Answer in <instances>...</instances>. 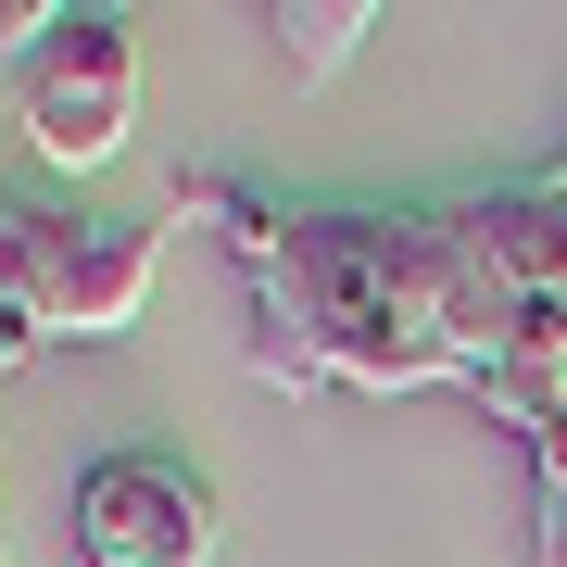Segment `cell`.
Wrapping results in <instances>:
<instances>
[{"instance_id": "cell-8", "label": "cell", "mask_w": 567, "mask_h": 567, "mask_svg": "<svg viewBox=\"0 0 567 567\" xmlns=\"http://www.w3.org/2000/svg\"><path fill=\"white\" fill-rule=\"evenodd\" d=\"M51 25H63L51 0H0V89H13L25 63H39V39H51Z\"/></svg>"}, {"instance_id": "cell-4", "label": "cell", "mask_w": 567, "mask_h": 567, "mask_svg": "<svg viewBox=\"0 0 567 567\" xmlns=\"http://www.w3.org/2000/svg\"><path fill=\"white\" fill-rule=\"evenodd\" d=\"M89 567H215V480L189 454H102L76 480Z\"/></svg>"}, {"instance_id": "cell-2", "label": "cell", "mask_w": 567, "mask_h": 567, "mask_svg": "<svg viewBox=\"0 0 567 567\" xmlns=\"http://www.w3.org/2000/svg\"><path fill=\"white\" fill-rule=\"evenodd\" d=\"M164 227L89 203H0V316L25 341H126L152 303Z\"/></svg>"}, {"instance_id": "cell-3", "label": "cell", "mask_w": 567, "mask_h": 567, "mask_svg": "<svg viewBox=\"0 0 567 567\" xmlns=\"http://www.w3.org/2000/svg\"><path fill=\"white\" fill-rule=\"evenodd\" d=\"M13 114H25V140H39L63 177L114 164L126 114H140V39H126V13H63L39 39V63L13 76Z\"/></svg>"}, {"instance_id": "cell-1", "label": "cell", "mask_w": 567, "mask_h": 567, "mask_svg": "<svg viewBox=\"0 0 567 567\" xmlns=\"http://www.w3.org/2000/svg\"><path fill=\"white\" fill-rule=\"evenodd\" d=\"M252 265V379L265 391H492L517 303L466 265L454 215H278L227 177L177 189Z\"/></svg>"}, {"instance_id": "cell-5", "label": "cell", "mask_w": 567, "mask_h": 567, "mask_svg": "<svg viewBox=\"0 0 567 567\" xmlns=\"http://www.w3.org/2000/svg\"><path fill=\"white\" fill-rule=\"evenodd\" d=\"M454 240H466V265H480L517 316L567 303V152L543 164V177L492 189V203H454Z\"/></svg>"}, {"instance_id": "cell-7", "label": "cell", "mask_w": 567, "mask_h": 567, "mask_svg": "<svg viewBox=\"0 0 567 567\" xmlns=\"http://www.w3.org/2000/svg\"><path fill=\"white\" fill-rule=\"evenodd\" d=\"M529 466H543V567H567V416L529 442Z\"/></svg>"}, {"instance_id": "cell-6", "label": "cell", "mask_w": 567, "mask_h": 567, "mask_svg": "<svg viewBox=\"0 0 567 567\" xmlns=\"http://www.w3.org/2000/svg\"><path fill=\"white\" fill-rule=\"evenodd\" d=\"M265 25H278L290 76H303V89H328V76H341V63L365 51V25H379V13H365V0H278Z\"/></svg>"}]
</instances>
